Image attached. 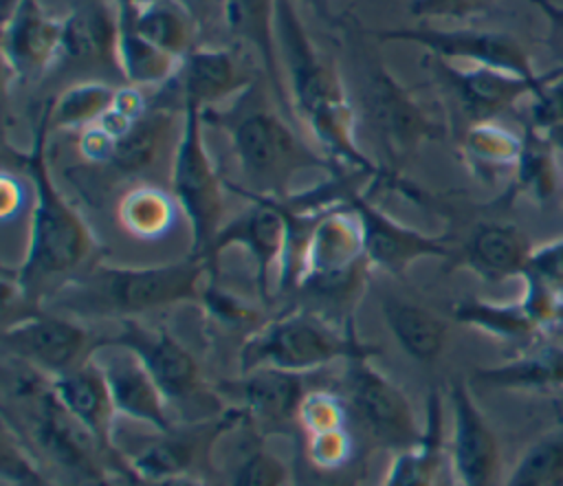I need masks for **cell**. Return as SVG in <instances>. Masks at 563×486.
I'll return each mask as SVG.
<instances>
[{
    "label": "cell",
    "mask_w": 563,
    "mask_h": 486,
    "mask_svg": "<svg viewBox=\"0 0 563 486\" xmlns=\"http://www.w3.org/2000/svg\"><path fill=\"white\" fill-rule=\"evenodd\" d=\"M460 152L473 176L495 183L504 174L512 176L521 152V136L495 121L471 123L462 134Z\"/></svg>",
    "instance_id": "cell-33"
},
{
    "label": "cell",
    "mask_w": 563,
    "mask_h": 486,
    "mask_svg": "<svg viewBox=\"0 0 563 486\" xmlns=\"http://www.w3.org/2000/svg\"><path fill=\"white\" fill-rule=\"evenodd\" d=\"M451 433L446 455L460 486H501V446L464 378L449 385Z\"/></svg>",
    "instance_id": "cell-13"
},
{
    "label": "cell",
    "mask_w": 563,
    "mask_h": 486,
    "mask_svg": "<svg viewBox=\"0 0 563 486\" xmlns=\"http://www.w3.org/2000/svg\"><path fill=\"white\" fill-rule=\"evenodd\" d=\"M97 345H117L132 352L169 402L187 400L202 385L194 354L165 328L145 325L136 317L121 319L119 330L110 336H99Z\"/></svg>",
    "instance_id": "cell-16"
},
{
    "label": "cell",
    "mask_w": 563,
    "mask_h": 486,
    "mask_svg": "<svg viewBox=\"0 0 563 486\" xmlns=\"http://www.w3.org/2000/svg\"><path fill=\"white\" fill-rule=\"evenodd\" d=\"M528 123L537 130L552 132L563 128V68L545 70L543 84L530 95Z\"/></svg>",
    "instance_id": "cell-41"
},
{
    "label": "cell",
    "mask_w": 563,
    "mask_h": 486,
    "mask_svg": "<svg viewBox=\"0 0 563 486\" xmlns=\"http://www.w3.org/2000/svg\"><path fill=\"white\" fill-rule=\"evenodd\" d=\"M202 125V108L194 101H183V130L174 152L169 194L189 222V253L209 259L211 244L222 227L224 187L207 152Z\"/></svg>",
    "instance_id": "cell-7"
},
{
    "label": "cell",
    "mask_w": 563,
    "mask_h": 486,
    "mask_svg": "<svg viewBox=\"0 0 563 486\" xmlns=\"http://www.w3.org/2000/svg\"><path fill=\"white\" fill-rule=\"evenodd\" d=\"M521 279H532L563 295V238L534 246Z\"/></svg>",
    "instance_id": "cell-42"
},
{
    "label": "cell",
    "mask_w": 563,
    "mask_h": 486,
    "mask_svg": "<svg viewBox=\"0 0 563 486\" xmlns=\"http://www.w3.org/2000/svg\"><path fill=\"white\" fill-rule=\"evenodd\" d=\"M183 59L158 48L156 44L141 37L130 26L121 24L119 35V68L121 79L134 88L163 86L180 73Z\"/></svg>",
    "instance_id": "cell-35"
},
{
    "label": "cell",
    "mask_w": 563,
    "mask_h": 486,
    "mask_svg": "<svg viewBox=\"0 0 563 486\" xmlns=\"http://www.w3.org/2000/svg\"><path fill=\"white\" fill-rule=\"evenodd\" d=\"M92 354L106 376L119 416L143 422L156 433H165L176 424L163 389L132 352L117 345H97Z\"/></svg>",
    "instance_id": "cell-20"
},
{
    "label": "cell",
    "mask_w": 563,
    "mask_h": 486,
    "mask_svg": "<svg viewBox=\"0 0 563 486\" xmlns=\"http://www.w3.org/2000/svg\"><path fill=\"white\" fill-rule=\"evenodd\" d=\"M295 2H303L306 7H310L321 20L332 22L334 20V11H332V0H295Z\"/></svg>",
    "instance_id": "cell-50"
},
{
    "label": "cell",
    "mask_w": 563,
    "mask_h": 486,
    "mask_svg": "<svg viewBox=\"0 0 563 486\" xmlns=\"http://www.w3.org/2000/svg\"><path fill=\"white\" fill-rule=\"evenodd\" d=\"M119 35L121 18L112 0H81L64 15L62 55L57 64L106 68L112 75H121Z\"/></svg>",
    "instance_id": "cell-22"
},
{
    "label": "cell",
    "mask_w": 563,
    "mask_h": 486,
    "mask_svg": "<svg viewBox=\"0 0 563 486\" xmlns=\"http://www.w3.org/2000/svg\"><path fill=\"white\" fill-rule=\"evenodd\" d=\"M119 18L121 24L178 59H185L198 46V22L180 0H161L141 11H119Z\"/></svg>",
    "instance_id": "cell-31"
},
{
    "label": "cell",
    "mask_w": 563,
    "mask_h": 486,
    "mask_svg": "<svg viewBox=\"0 0 563 486\" xmlns=\"http://www.w3.org/2000/svg\"><path fill=\"white\" fill-rule=\"evenodd\" d=\"M185 9L194 15L198 26L202 22H209L216 15L224 18V0H180Z\"/></svg>",
    "instance_id": "cell-47"
},
{
    "label": "cell",
    "mask_w": 563,
    "mask_h": 486,
    "mask_svg": "<svg viewBox=\"0 0 563 486\" xmlns=\"http://www.w3.org/2000/svg\"><path fill=\"white\" fill-rule=\"evenodd\" d=\"M2 475L13 486H51L48 479L35 468L29 453L20 446V442L13 440L7 424L2 440Z\"/></svg>",
    "instance_id": "cell-43"
},
{
    "label": "cell",
    "mask_w": 563,
    "mask_h": 486,
    "mask_svg": "<svg viewBox=\"0 0 563 486\" xmlns=\"http://www.w3.org/2000/svg\"><path fill=\"white\" fill-rule=\"evenodd\" d=\"M532 248L534 244L521 227L484 220L468 231L457 248L453 246L449 262L451 268H466L486 284H501L523 275Z\"/></svg>",
    "instance_id": "cell-21"
},
{
    "label": "cell",
    "mask_w": 563,
    "mask_h": 486,
    "mask_svg": "<svg viewBox=\"0 0 563 486\" xmlns=\"http://www.w3.org/2000/svg\"><path fill=\"white\" fill-rule=\"evenodd\" d=\"M444 455V409L440 394L431 389L427 396L422 435L407 449L396 451L383 486H440Z\"/></svg>",
    "instance_id": "cell-26"
},
{
    "label": "cell",
    "mask_w": 563,
    "mask_h": 486,
    "mask_svg": "<svg viewBox=\"0 0 563 486\" xmlns=\"http://www.w3.org/2000/svg\"><path fill=\"white\" fill-rule=\"evenodd\" d=\"M13 4V0H2V13Z\"/></svg>",
    "instance_id": "cell-53"
},
{
    "label": "cell",
    "mask_w": 563,
    "mask_h": 486,
    "mask_svg": "<svg viewBox=\"0 0 563 486\" xmlns=\"http://www.w3.org/2000/svg\"><path fill=\"white\" fill-rule=\"evenodd\" d=\"M224 22L235 40L257 53L275 99L284 101L286 110L295 114L277 46V0H224Z\"/></svg>",
    "instance_id": "cell-24"
},
{
    "label": "cell",
    "mask_w": 563,
    "mask_h": 486,
    "mask_svg": "<svg viewBox=\"0 0 563 486\" xmlns=\"http://www.w3.org/2000/svg\"><path fill=\"white\" fill-rule=\"evenodd\" d=\"M473 380L488 389L506 391H556L563 389V345H537L517 358L479 367Z\"/></svg>",
    "instance_id": "cell-28"
},
{
    "label": "cell",
    "mask_w": 563,
    "mask_h": 486,
    "mask_svg": "<svg viewBox=\"0 0 563 486\" xmlns=\"http://www.w3.org/2000/svg\"><path fill=\"white\" fill-rule=\"evenodd\" d=\"M490 4L493 0H411L407 11L416 20H468Z\"/></svg>",
    "instance_id": "cell-44"
},
{
    "label": "cell",
    "mask_w": 563,
    "mask_h": 486,
    "mask_svg": "<svg viewBox=\"0 0 563 486\" xmlns=\"http://www.w3.org/2000/svg\"><path fill=\"white\" fill-rule=\"evenodd\" d=\"M251 207L233 220L224 222L211 244L209 259L216 266L218 255L229 246H242L251 253L255 264V281L262 299H268L271 270L284 264L288 248V216L282 200L246 196Z\"/></svg>",
    "instance_id": "cell-18"
},
{
    "label": "cell",
    "mask_w": 563,
    "mask_h": 486,
    "mask_svg": "<svg viewBox=\"0 0 563 486\" xmlns=\"http://www.w3.org/2000/svg\"><path fill=\"white\" fill-rule=\"evenodd\" d=\"M347 405L345 398L334 394L332 389H310L299 407L297 424L303 435L347 427Z\"/></svg>",
    "instance_id": "cell-39"
},
{
    "label": "cell",
    "mask_w": 563,
    "mask_h": 486,
    "mask_svg": "<svg viewBox=\"0 0 563 486\" xmlns=\"http://www.w3.org/2000/svg\"><path fill=\"white\" fill-rule=\"evenodd\" d=\"M424 64L435 75L438 84H442V88L457 103L462 114L468 119V125L495 121L521 99H530V95L545 79V73H541L539 79H526L488 66L460 68L429 53L424 57Z\"/></svg>",
    "instance_id": "cell-15"
},
{
    "label": "cell",
    "mask_w": 563,
    "mask_h": 486,
    "mask_svg": "<svg viewBox=\"0 0 563 486\" xmlns=\"http://www.w3.org/2000/svg\"><path fill=\"white\" fill-rule=\"evenodd\" d=\"M345 405L365 435L380 446L400 451L422 435L407 394L378 372L369 358L347 361Z\"/></svg>",
    "instance_id": "cell-9"
},
{
    "label": "cell",
    "mask_w": 563,
    "mask_h": 486,
    "mask_svg": "<svg viewBox=\"0 0 563 486\" xmlns=\"http://www.w3.org/2000/svg\"><path fill=\"white\" fill-rule=\"evenodd\" d=\"M380 350L361 341L352 325L334 323L328 314L295 308L288 310L253 334H249L240 347L242 374L275 367L288 372H314L334 361L372 358Z\"/></svg>",
    "instance_id": "cell-5"
},
{
    "label": "cell",
    "mask_w": 563,
    "mask_h": 486,
    "mask_svg": "<svg viewBox=\"0 0 563 486\" xmlns=\"http://www.w3.org/2000/svg\"><path fill=\"white\" fill-rule=\"evenodd\" d=\"M51 389L62 407L97 440V444L114 462L119 473H123L125 479L134 484L128 462L123 455H119L114 444L117 409L95 354L70 372L51 378Z\"/></svg>",
    "instance_id": "cell-19"
},
{
    "label": "cell",
    "mask_w": 563,
    "mask_h": 486,
    "mask_svg": "<svg viewBox=\"0 0 563 486\" xmlns=\"http://www.w3.org/2000/svg\"><path fill=\"white\" fill-rule=\"evenodd\" d=\"M117 86L106 81H79L64 88L53 103H48L51 128L62 130H88L97 125L117 103Z\"/></svg>",
    "instance_id": "cell-34"
},
{
    "label": "cell",
    "mask_w": 563,
    "mask_h": 486,
    "mask_svg": "<svg viewBox=\"0 0 563 486\" xmlns=\"http://www.w3.org/2000/svg\"><path fill=\"white\" fill-rule=\"evenodd\" d=\"M365 112L394 161H405L416 154L427 141H440L446 134L424 101L402 86L385 66H376L365 88Z\"/></svg>",
    "instance_id": "cell-11"
},
{
    "label": "cell",
    "mask_w": 563,
    "mask_h": 486,
    "mask_svg": "<svg viewBox=\"0 0 563 486\" xmlns=\"http://www.w3.org/2000/svg\"><path fill=\"white\" fill-rule=\"evenodd\" d=\"M277 46L292 112L310 130L314 141L336 167L385 180L356 143L354 106L345 92L336 66L325 59L308 35L295 0H277Z\"/></svg>",
    "instance_id": "cell-1"
},
{
    "label": "cell",
    "mask_w": 563,
    "mask_h": 486,
    "mask_svg": "<svg viewBox=\"0 0 563 486\" xmlns=\"http://www.w3.org/2000/svg\"><path fill=\"white\" fill-rule=\"evenodd\" d=\"M301 455L306 464L319 471H343L352 466L354 460V440L347 427L303 435Z\"/></svg>",
    "instance_id": "cell-38"
},
{
    "label": "cell",
    "mask_w": 563,
    "mask_h": 486,
    "mask_svg": "<svg viewBox=\"0 0 563 486\" xmlns=\"http://www.w3.org/2000/svg\"><path fill=\"white\" fill-rule=\"evenodd\" d=\"M561 424H563V413H561Z\"/></svg>",
    "instance_id": "cell-54"
},
{
    "label": "cell",
    "mask_w": 563,
    "mask_h": 486,
    "mask_svg": "<svg viewBox=\"0 0 563 486\" xmlns=\"http://www.w3.org/2000/svg\"><path fill=\"white\" fill-rule=\"evenodd\" d=\"M48 130V108H44L29 150L15 154V161L31 178L35 205L31 211L26 253L20 268L13 270V277L33 308L42 306L44 295L55 292L75 277L97 251L92 231L51 178L46 161Z\"/></svg>",
    "instance_id": "cell-3"
},
{
    "label": "cell",
    "mask_w": 563,
    "mask_h": 486,
    "mask_svg": "<svg viewBox=\"0 0 563 486\" xmlns=\"http://www.w3.org/2000/svg\"><path fill=\"white\" fill-rule=\"evenodd\" d=\"M310 473H297L292 486H358L363 479V464L354 462L343 471H319L308 466Z\"/></svg>",
    "instance_id": "cell-45"
},
{
    "label": "cell",
    "mask_w": 563,
    "mask_h": 486,
    "mask_svg": "<svg viewBox=\"0 0 563 486\" xmlns=\"http://www.w3.org/2000/svg\"><path fill=\"white\" fill-rule=\"evenodd\" d=\"M380 314L400 350L413 361L433 363L442 354L449 325L433 310L396 295H383Z\"/></svg>",
    "instance_id": "cell-27"
},
{
    "label": "cell",
    "mask_w": 563,
    "mask_h": 486,
    "mask_svg": "<svg viewBox=\"0 0 563 486\" xmlns=\"http://www.w3.org/2000/svg\"><path fill=\"white\" fill-rule=\"evenodd\" d=\"M202 121L227 132L246 185L227 183V187L242 196L288 200L295 196L292 183L299 174L323 172L332 176L339 169L279 117L257 79L235 95L229 108L205 110Z\"/></svg>",
    "instance_id": "cell-2"
},
{
    "label": "cell",
    "mask_w": 563,
    "mask_h": 486,
    "mask_svg": "<svg viewBox=\"0 0 563 486\" xmlns=\"http://www.w3.org/2000/svg\"><path fill=\"white\" fill-rule=\"evenodd\" d=\"M372 270L358 216L341 202L321 211L303 251L295 290L354 310Z\"/></svg>",
    "instance_id": "cell-6"
},
{
    "label": "cell",
    "mask_w": 563,
    "mask_h": 486,
    "mask_svg": "<svg viewBox=\"0 0 563 486\" xmlns=\"http://www.w3.org/2000/svg\"><path fill=\"white\" fill-rule=\"evenodd\" d=\"M141 486H205L196 475H174V477H165L158 482H147Z\"/></svg>",
    "instance_id": "cell-49"
},
{
    "label": "cell",
    "mask_w": 563,
    "mask_h": 486,
    "mask_svg": "<svg viewBox=\"0 0 563 486\" xmlns=\"http://www.w3.org/2000/svg\"><path fill=\"white\" fill-rule=\"evenodd\" d=\"M550 136H552V141H554V145L559 147V152L563 154V128L552 130V132H550ZM561 194H563V191H561Z\"/></svg>",
    "instance_id": "cell-52"
},
{
    "label": "cell",
    "mask_w": 563,
    "mask_h": 486,
    "mask_svg": "<svg viewBox=\"0 0 563 486\" xmlns=\"http://www.w3.org/2000/svg\"><path fill=\"white\" fill-rule=\"evenodd\" d=\"M501 486H563V424L561 431L534 440Z\"/></svg>",
    "instance_id": "cell-37"
},
{
    "label": "cell",
    "mask_w": 563,
    "mask_h": 486,
    "mask_svg": "<svg viewBox=\"0 0 563 486\" xmlns=\"http://www.w3.org/2000/svg\"><path fill=\"white\" fill-rule=\"evenodd\" d=\"M15 187V180H11L9 176H4V180H2V196H4V202H2V213L4 216H9L11 211H15L18 209V202H20V198H18V191L13 189Z\"/></svg>",
    "instance_id": "cell-48"
},
{
    "label": "cell",
    "mask_w": 563,
    "mask_h": 486,
    "mask_svg": "<svg viewBox=\"0 0 563 486\" xmlns=\"http://www.w3.org/2000/svg\"><path fill=\"white\" fill-rule=\"evenodd\" d=\"M174 218V196L152 185H139L134 189H128L117 205V220L121 229L139 240L163 238L172 229Z\"/></svg>",
    "instance_id": "cell-36"
},
{
    "label": "cell",
    "mask_w": 563,
    "mask_h": 486,
    "mask_svg": "<svg viewBox=\"0 0 563 486\" xmlns=\"http://www.w3.org/2000/svg\"><path fill=\"white\" fill-rule=\"evenodd\" d=\"M545 20L548 24V42L552 48V55L561 62L559 68H563V4L554 0H528Z\"/></svg>",
    "instance_id": "cell-46"
},
{
    "label": "cell",
    "mask_w": 563,
    "mask_h": 486,
    "mask_svg": "<svg viewBox=\"0 0 563 486\" xmlns=\"http://www.w3.org/2000/svg\"><path fill=\"white\" fill-rule=\"evenodd\" d=\"M451 317L462 325L475 328L506 343L530 345V343H539V336H541V330L530 319L521 299L497 303V301L468 297L453 303Z\"/></svg>",
    "instance_id": "cell-32"
},
{
    "label": "cell",
    "mask_w": 563,
    "mask_h": 486,
    "mask_svg": "<svg viewBox=\"0 0 563 486\" xmlns=\"http://www.w3.org/2000/svg\"><path fill=\"white\" fill-rule=\"evenodd\" d=\"M183 101H194L205 110L229 97L240 95L255 79L229 48L196 46L180 66Z\"/></svg>",
    "instance_id": "cell-25"
},
{
    "label": "cell",
    "mask_w": 563,
    "mask_h": 486,
    "mask_svg": "<svg viewBox=\"0 0 563 486\" xmlns=\"http://www.w3.org/2000/svg\"><path fill=\"white\" fill-rule=\"evenodd\" d=\"M308 374L275 367L242 374L235 389L246 418L262 433L288 431V427L297 424L299 407L310 391Z\"/></svg>",
    "instance_id": "cell-23"
},
{
    "label": "cell",
    "mask_w": 563,
    "mask_h": 486,
    "mask_svg": "<svg viewBox=\"0 0 563 486\" xmlns=\"http://www.w3.org/2000/svg\"><path fill=\"white\" fill-rule=\"evenodd\" d=\"M440 486H442V484H440Z\"/></svg>",
    "instance_id": "cell-55"
},
{
    "label": "cell",
    "mask_w": 563,
    "mask_h": 486,
    "mask_svg": "<svg viewBox=\"0 0 563 486\" xmlns=\"http://www.w3.org/2000/svg\"><path fill=\"white\" fill-rule=\"evenodd\" d=\"M2 59L7 77L31 81L59 62L64 18L48 13L40 0H13L2 13Z\"/></svg>",
    "instance_id": "cell-17"
},
{
    "label": "cell",
    "mask_w": 563,
    "mask_h": 486,
    "mask_svg": "<svg viewBox=\"0 0 563 486\" xmlns=\"http://www.w3.org/2000/svg\"><path fill=\"white\" fill-rule=\"evenodd\" d=\"M97 341L90 330L68 314L42 308L7 321L2 330L4 352L46 378L81 365L97 350Z\"/></svg>",
    "instance_id": "cell-8"
},
{
    "label": "cell",
    "mask_w": 563,
    "mask_h": 486,
    "mask_svg": "<svg viewBox=\"0 0 563 486\" xmlns=\"http://www.w3.org/2000/svg\"><path fill=\"white\" fill-rule=\"evenodd\" d=\"M288 479L286 462L264 444H253L233 468L229 486H284Z\"/></svg>",
    "instance_id": "cell-40"
},
{
    "label": "cell",
    "mask_w": 563,
    "mask_h": 486,
    "mask_svg": "<svg viewBox=\"0 0 563 486\" xmlns=\"http://www.w3.org/2000/svg\"><path fill=\"white\" fill-rule=\"evenodd\" d=\"M112 2H114V7L119 11H141V9L152 7V4H156L161 0H112Z\"/></svg>",
    "instance_id": "cell-51"
},
{
    "label": "cell",
    "mask_w": 563,
    "mask_h": 486,
    "mask_svg": "<svg viewBox=\"0 0 563 486\" xmlns=\"http://www.w3.org/2000/svg\"><path fill=\"white\" fill-rule=\"evenodd\" d=\"M174 125L165 106H147L119 136H114L108 165L121 176H136L152 167L163 152Z\"/></svg>",
    "instance_id": "cell-30"
},
{
    "label": "cell",
    "mask_w": 563,
    "mask_h": 486,
    "mask_svg": "<svg viewBox=\"0 0 563 486\" xmlns=\"http://www.w3.org/2000/svg\"><path fill=\"white\" fill-rule=\"evenodd\" d=\"M556 154L559 147L554 145L550 132L526 125L521 134V152L510 176L508 196L528 198L530 202L545 207L561 189Z\"/></svg>",
    "instance_id": "cell-29"
},
{
    "label": "cell",
    "mask_w": 563,
    "mask_h": 486,
    "mask_svg": "<svg viewBox=\"0 0 563 486\" xmlns=\"http://www.w3.org/2000/svg\"><path fill=\"white\" fill-rule=\"evenodd\" d=\"M209 273H216V266L194 253L154 266L99 262L70 277L48 297L55 310L77 317H117L121 321L176 303L202 301Z\"/></svg>",
    "instance_id": "cell-4"
},
{
    "label": "cell",
    "mask_w": 563,
    "mask_h": 486,
    "mask_svg": "<svg viewBox=\"0 0 563 486\" xmlns=\"http://www.w3.org/2000/svg\"><path fill=\"white\" fill-rule=\"evenodd\" d=\"M244 420H249L246 411L242 407H231L216 418L174 424L169 431L158 433L145 449L125 457L134 484L141 486L174 475H194V468L211 453L220 435L233 431Z\"/></svg>",
    "instance_id": "cell-14"
},
{
    "label": "cell",
    "mask_w": 563,
    "mask_h": 486,
    "mask_svg": "<svg viewBox=\"0 0 563 486\" xmlns=\"http://www.w3.org/2000/svg\"><path fill=\"white\" fill-rule=\"evenodd\" d=\"M372 37L383 42H411L427 48L429 55L453 62L464 59L473 66H488L506 70L526 79H539L541 73L534 68L528 48L501 31L479 29H438L431 24L396 26V29H372Z\"/></svg>",
    "instance_id": "cell-10"
},
{
    "label": "cell",
    "mask_w": 563,
    "mask_h": 486,
    "mask_svg": "<svg viewBox=\"0 0 563 486\" xmlns=\"http://www.w3.org/2000/svg\"><path fill=\"white\" fill-rule=\"evenodd\" d=\"M343 202L358 216L365 255L369 266L376 270L402 277L409 266L422 257L449 259L453 255L451 235H429L394 220L356 187L345 185Z\"/></svg>",
    "instance_id": "cell-12"
}]
</instances>
